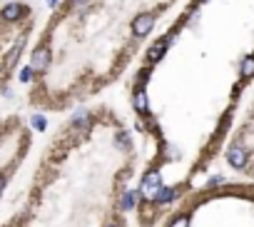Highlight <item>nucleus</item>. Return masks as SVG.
Returning a JSON list of instances; mask_svg holds the SVG:
<instances>
[{"label":"nucleus","instance_id":"obj_6","mask_svg":"<svg viewBox=\"0 0 254 227\" xmlns=\"http://www.w3.org/2000/svg\"><path fill=\"white\" fill-rule=\"evenodd\" d=\"M23 15H25V5L23 3H8L3 10H0V20H3V23H18Z\"/></svg>","mask_w":254,"mask_h":227},{"label":"nucleus","instance_id":"obj_11","mask_svg":"<svg viewBox=\"0 0 254 227\" xmlns=\"http://www.w3.org/2000/svg\"><path fill=\"white\" fill-rule=\"evenodd\" d=\"M239 75H242V80L254 77V55H247V57L242 60V65H239Z\"/></svg>","mask_w":254,"mask_h":227},{"label":"nucleus","instance_id":"obj_9","mask_svg":"<svg viewBox=\"0 0 254 227\" xmlns=\"http://www.w3.org/2000/svg\"><path fill=\"white\" fill-rule=\"evenodd\" d=\"M137 200H142V192L140 190H127L122 197H120V210L122 212H130L137 208Z\"/></svg>","mask_w":254,"mask_h":227},{"label":"nucleus","instance_id":"obj_2","mask_svg":"<svg viewBox=\"0 0 254 227\" xmlns=\"http://www.w3.org/2000/svg\"><path fill=\"white\" fill-rule=\"evenodd\" d=\"M227 162H229L235 170H244V168H247L249 155H247V150L239 145V142H235V145L227 148Z\"/></svg>","mask_w":254,"mask_h":227},{"label":"nucleus","instance_id":"obj_4","mask_svg":"<svg viewBox=\"0 0 254 227\" xmlns=\"http://www.w3.org/2000/svg\"><path fill=\"white\" fill-rule=\"evenodd\" d=\"M48 65H50V48H48V45L35 48L33 55H30V68H33L35 73H45Z\"/></svg>","mask_w":254,"mask_h":227},{"label":"nucleus","instance_id":"obj_8","mask_svg":"<svg viewBox=\"0 0 254 227\" xmlns=\"http://www.w3.org/2000/svg\"><path fill=\"white\" fill-rule=\"evenodd\" d=\"M132 108H135L140 115H147V113H150V105H147V93H145V88H140V85H135V93H132Z\"/></svg>","mask_w":254,"mask_h":227},{"label":"nucleus","instance_id":"obj_1","mask_svg":"<svg viewBox=\"0 0 254 227\" xmlns=\"http://www.w3.org/2000/svg\"><path fill=\"white\" fill-rule=\"evenodd\" d=\"M162 188V175H160V170H147L145 175H142V197H150V200H155V195H157V190Z\"/></svg>","mask_w":254,"mask_h":227},{"label":"nucleus","instance_id":"obj_23","mask_svg":"<svg viewBox=\"0 0 254 227\" xmlns=\"http://www.w3.org/2000/svg\"><path fill=\"white\" fill-rule=\"evenodd\" d=\"M195 3H197V5H204V3H209V0H195Z\"/></svg>","mask_w":254,"mask_h":227},{"label":"nucleus","instance_id":"obj_17","mask_svg":"<svg viewBox=\"0 0 254 227\" xmlns=\"http://www.w3.org/2000/svg\"><path fill=\"white\" fill-rule=\"evenodd\" d=\"M150 75H152V68H150V65H145V68L137 73V85L145 88V85H147V80H150Z\"/></svg>","mask_w":254,"mask_h":227},{"label":"nucleus","instance_id":"obj_12","mask_svg":"<svg viewBox=\"0 0 254 227\" xmlns=\"http://www.w3.org/2000/svg\"><path fill=\"white\" fill-rule=\"evenodd\" d=\"M70 8L75 10V13H80V15H85L90 8H92V0H70Z\"/></svg>","mask_w":254,"mask_h":227},{"label":"nucleus","instance_id":"obj_3","mask_svg":"<svg viewBox=\"0 0 254 227\" xmlns=\"http://www.w3.org/2000/svg\"><path fill=\"white\" fill-rule=\"evenodd\" d=\"M167 48H169V43H167V38H160V40H155V43L147 48V53H145V60H147V65L150 68H155L160 60L164 57V53H167Z\"/></svg>","mask_w":254,"mask_h":227},{"label":"nucleus","instance_id":"obj_13","mask_svg":"<svg viewBox=\"0 0 254 227\" xmlns=\"http://www.w3.org/2000/svg\"><path fill=\"white\" fill-rule=\"evenodd\" d=\"M33 75H35V70L30 65H23V68H20V73H18V80L23 82V85H28V82L33 80Z\"/></svg>","mask_w":254,"mask_h":227},{"label":"nucleus","instance_id":"obj_21","mask_svg":"<svg viewBox=\"0 0 254 227\" xmlns=\"http://www.w3.org/2000/svg\"><path fill=\"white\" fill-rule=\"evenodd\" d=\"M45 3H48V8H57V3H60V0H45Z\"/></svg>","mask_w":254,"mask_h":227},{"label":"nucleus","instance_id":"obj_14","mask_svg":"<svg viewBox=\"0 0 254 227\" xmlns=\"http://www.w3.org/2000/svg\"><path fill=\"white\" fill-rule=\"evenodd\" d=\"M167 227H189V215H187V212L175 215L172 220H169V225H167Z\"/></svg>","mask_w":254,"mask_h":227},{"label":"nucleus","instance_id":"obj_5","mask_svg":"<svg viewBox=\"0 0 254 227\" xmlns=\"http://www.w3.org/2000/svg\"><path fill=\"white\" fill-rule=\"evenodd\" d=\"M155 28V15L152 13H140L135 20H132V33L137 38H145V35H150Z\"/></svg>","mask_w":254,"mask_h":227},{"label":"nucleus","instance_id":"obj_20","mask_svg":"<svg viewBox=\"0 0 254 227\" xmlns=\"http://www.w3.org/2000/svg\"><path fill=\"white\" fill-rule=\"evenodd\" d=\"M8 177H10L8 172L0 175V195H3V192H5V188H8Z\"/></svg>","mask_w":254,"mask_h":227},{"label":"nucleus","instance_id":"obj_7","mask_svg":"<svg viewBox=\"0 0 254 227\" xmlns=\"http://www.w3.org/2000/svg\"><path fill=\"white\" fill-rule=\"evenodd\" d=\"M177 197H180V188H169V185H162V188L157 190V195H155L152 202L160 208V205H172Z\"/></svg>","mask_w":254,"mask_h":227},{"label":"nucleus","instance_id":"obj_15","mask_svg":"<svg viewBox=\"0 0 254 227\" xmlns=\"http://www.w3.org/2000/svg\"><path fill=\"white\" fill-rule=\"evenodd\" d=\"M140 208H142V202H140ZM155 208L157 205L150 200V202H145V208H142V217H145V222H150L152 217H155Z\"/></svg>","mask_w":254,"mask_h":227},{"label":"nucleus","instance_id":"obj_22","mask_svg":"<svg viewBox=\"0 0 254 227\" xmlns=\"http://www.w3.org/2000/svg\"><path fill=\"white\" fill-rule=\"evenodd\" d=\"M3 80H5V70L0 68V85H3Z\"/></svg>","mask_w":254,"mask_h":227},{"label":"nucleus","instance_id":"obj_16","mask_svg":"<svg viewBox=\"0 0 254 227\" xmlns=\"http://www.w3.org/2000/svg\"><path fill=\"white\" fill-rule=\"evenodd\" d=\"M30 125H33V130H45L48 128V120H45V115H33L30 117Z\"/></svg>","mask_w":254,"mask_h":227},{"label":"nucleus","instance_id":"obj_18","mask_svg":"<svg viewBox=\"0 0 254 227\" xmlns=\"http://www.w3.org/2000/svg\"><path fill=\"white\" fill-rule=\"evenodd\" d=\"M222 185H224V177H222V175H212L209 182H207V188L215 190V188H222Z\"/></svg>","mask_w":254,"mask_h":227},{"label":"nucleus","instance_id":"obj_19","mask_svg":"<svg viewBox=\"0 0 254 227\" xmlns=\"http://www.w3.org/2000/svg\"><path fill=\"white\" fill-rule=\"evenodd\" d=\"M117 142H120L122 148H130V135H127V132H120V135H117Z\"/></svg>","mask_w":254,"mask_h":227},{"label":"nucleus","instance_id":"obj_10","mask_svg":"<svg viewBox=\"0 0 254 227\" xmlns=\"http://www.w3.org/2000/svg\"><path fill=\"white\" fill-rule=\"evenodd\" d=\"M23 48H25V38H20L18 43H13V48H10L8 55H5V65H8V68H13V65L18 63V57H20V53H23Z\"/></svg>","mask_w":254,"mask_h":227},{"label":"nucleus","instance_id":"obj_24","mask_svg":"<svg viewBox=\"0 0 254 227\" xmlns=\"http://www.w3.org/2000/svg\"><path fill=\"white\" fill-rule=\"evenodd\" d=\"M108 227H120V225H108Z\"/></svg>","mask_w":254,"mask_h":227}]
</instances>
